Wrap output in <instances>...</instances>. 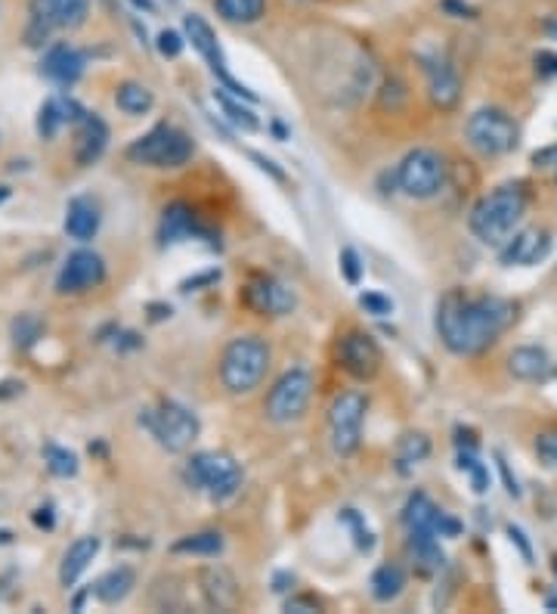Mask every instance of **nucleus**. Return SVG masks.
I'll return each mask as SVG.
<instances>
[{
	"instance_id": "f257e3e1",
	"label": "nucleus",
	"mask_w": 557,
	"mask_h": 614,
	"mask_svg": "<svg viewBox=\"0 0 557 614\" xmlns=\"http://www.w3.org/2000/svg\"><path fill=\"white\" fill-rule=\"evenodd\" d=\"M517 320V305L498 295H474L450 289L437 305V332L458 357H477L493 348L498 335Z\"/></svg>"
},
{
	"instance_id": "f03ea898",
	"label": "nucleus",
	"mask_w": 557,
	"mask_h": 614,
	"mask_svg": "<svg viewBox=\"0 0 557 614\" xmlns=\"http://www.w3.org/2000/svg\"><path fill=\"white\" fill-rule=\"evenodd\" d=\"M523 215H527V190L520 183H505L477 199L468 215V227L483 245L502 248L517 233Z\"/></svg>"
},
{
	"instance_id": "7ed1b4c3",
	"label": "nucleus",
	"mask_w": 557,
	"mask_h": 614,
	"mask_svg": "<svg viewBox=\"0 0 557 614\" xmlns=\"http://www.w3.org/2000/svg\"><path fill=\"white\" fill-rule=\"evenodd\" d=\"M270 370V348L258 335H238L226 345L220 360V382L230 395L255 392Z\"/></svg>"
},
{
	"instance_id": "20e7f679",
	"label": "nucleus",
	"mask_w": 557,
	"mask_h": 614,
	"mask_svg": "<svg viewBox=\"0 0 557 614\" xmlns=\"http://www.w3.org/2000/svg\"><path fill=\"white\" fill-rule=\"evenodd\" d=\"M186 484L205 494L211 503H226L242 490V469L238 462L223 450H202L183 469Z\"/></svg>"
},
{
	"instance_id": "39448f33",
	"label": "nucleus",
	"mask_w": 557,
	"mask_h": 614,
	"mask_svg": "<svg viewBox=\"0 0 557 614\" xmlns=\"http://www.w3.org/2000/svg\"><path fill=\"white\" fill-rule=\"evenodd\" d=\"M397 190L409 199H433L446 190L450 168L443 162V155L433 153L428 146H418L412 153L403 155V162L393 171Z\"/></svg>"
},
{
	"instance_id": "423d86ee",
	"label": "nucleus",
	"mask_w": 557,
	"mask_h": 614,
	"mask_svg": "<svg viewBox=\"0 0 557 614\" xmlns=\"http://www.w3.org/2000/svg\"><path fill=\"white\" fill-rule=\"evenodd\" d=\"M140 422L150 428V435L168 453H183V450H190L198 438V432H202V425H198V417H195L190 407H183V404H177V400H158L155 407L150 410H143V417Z\"/></svg>"
},
{
	"instance_id": "0eeeda50",
	"label": "nucleus",
	"mask_w": 557,
	"mask_h": 614,
	"mask_svg": "<svg viewBox=\"0 0 557 614\" xmlns=\"http://www.w3.org/2000/svg\"><path fill=\"white\" fill-rule=\"evenodd\" d=\"M195 146L190 133L173 125H155L150 133L133 140L128 146V158L146 168H180L193 158Z\"/></svg>"
},
{
	"instance_id": "6e6552de",
	"label": "nucleus",
	"mask_w": 557,
	"mask_h": 614,
	"mask_svg": "<svg viewBox=\"0 0 557 614\" xmlns=\"http://www.w3.org/2000/svg\"><path fill=\"white\" fill-rule=\"evenodd\" d=\"M465 137L474 150L487 158L495 155L515 153L517 143H520V128L517 121L505 110H495V106H483L468 115L465 121Z\"/></svg>"
},
{
	"instance_id": "1a4fd4ad",
	"label": "nucleus",
	"mask_w": 557,
	"mask_h": 614,
	"mask_svg": "<svg viewBox=\"0 0 557 614\" xmlns=\"http://www.w3.org/2000/svg\"><path fill=\"white\" fill-rule=\"evenodd\" d=\"M93 0H31L28 13V44H41L53 31H75L87 23Z\"/></svg>"
},
{
	"instance_id": "9d476101",
	"label": "nucleus",
	"mask_w": 557,
	"mask_h": 614,
	"mask_svg": "<svg viewBox=\"0 0 557 614\" xmlns=\"http://www.w3.org/2000/svg\"><path fill=\"white\" fill-rule=\"evenodd\" d=\"M368 400L360 392H341L328 407V432L338 457H353L363 444V422Z\"/></svg>"
},
{
	"instance_id": "9b49d317",
	"label": "nucleus",
	"mask_w": 557,
	"mask_h": 614,
	"mask_svg": "<svg viewBox=\"0 0 557 614\" xmlns=\"http://www.w3.org/2000/svg\"><path fill=\"white\" fill-rule=\"evenodd\" d=\"M310 397H313V375L300 370V367L288 370L267 395V419L276 422V425L298 422L310 407Z\"/></svg>"
},
{
	"instance_id": "f8f14e48",
	"label": "nucleus",
	"mask_w": 557,
	"mask_h": 614,
	"mask_svg": "<svg viewBox=\"0 0 557 614\" xmlns=\"http://www.w3.org/2000/svg\"><path fill=\"white\" fill-rule=\"evenodd\" d=\"M183 31H186V41L198 50V56L208 63V68L215 72L217 78H220V85L226 90H233L236 97H245V100H258L251 90L245 88V85H238L236 78H233V72L226 68V60H223V50H220V44H217V35L211 25L205 23L198 13H190L186 20H183Z\"/></svg>"
},
{
	"instance_id": "ddd939ff",
	"label": "nucleus",
	"mask_w": 557,
	"mask_h": 614,
	"mask_svg": "<svg viewBox=\"0 0 557 614\" xmlns=\"http://www.w3.org/2000/svg\"><path fill=\"white\" fill-rule=\"evenodd\" d=\"M106 280V261L90 252V248H78L65 258L63 270L56 277V292L60 295H81L90 292Z\"/></svg>"
},
{
	"instance_id": "4468645a",
	"label": "nucleus",
	"mask_w": 557,
	"mask_h": 614,
	"mask_svg": "<svg viewBox=\"0 0 557 614\" xmlns=\"http://www.w3.org/2000/svg\"><path fill=\"white\" fill-rule=\"evenodd\" d=\"M245 305L251 307L260 317H285L292 314L298 298L288 285L270 277V273H255L248 285H245Z\"/></svg>"
},
{
	"instance_id": "2eb2a0df",
	"label": "nucleus",
	"mask_w": 557,
	"mask_h": 614,
	"mask_svg": "<svg viewBox=\"0 0 557 614\" xmlns=\"http://www.w3.org/2000/svg\"><path fill=\"white\" fill-rule=\"evenodd\" d=\"M418 63H422L425 78H428L430 103L443 112L455 110L458 100H462V78H458L455 66L446 56H437V53L433 56H418Z\"/></svg>"
},
{
	"instance_id": "dca6fc26",
	"label": "nucleus",
	"mask_w": 557,
	"mask_h": 614,
	"mask_svg": "<svg viewBox=\"0 0 557 614\" xmlns=\"http://www.w3.org/2000/svg\"><path fill=\"white\" fill-rule=\"evenodd\" d=\"M338 360H341V367L347 373L353 375V379H375L378 370H381V348H378V342L372 338V335H365V332H347L341 338V345H338Z\"/></svg>"
},
{
	"instance_id": "f3484780",
	"label": "nucleus",
	"mask_w": 557,
	"mask_h": 614,
	"mask_svg": "<svg viewBox=\"0 0 557 614\" xmlns=\"http://www.w3.org/2000/svg\"><path fill=\"white\" fill-rule=\"evenodd\" d=\"M403 525L406 530H433L437 537H458L462 525L446 515L428 494H412L403 506Z\"/></svg>"
},
{
	"instance_id": "a211bd4d",
	"label": "nucleus",
	"mask_w": 557,
	"mask_h": 614,
	"mask_svg": "<svg viewBox=\"0 0 557 614\" xmlns=\"http://www.w3.org/2000/svg\"><path fill=\"white\" fill-rule=\"evenodd\" d=\"M552 255V236L548 230H539V227H527V230H517L511 240L502 245V264L505 267H533V264L545 261Z\"/></svg>"
},
{
	"instance_id": "6ab92c4d",
	"label": "nucleus",
	"mask_w": 557,
	"mask_h": 614,
	"mask_svg": "<svg viewBox=\"0 0 557 614\" xmlns=\"http://www.w3.org/2000/svg\"><path fill=\"white\" fill-rule=\"evenodd\" d=\"M87 56L72 44H53L41 60V72L56 85H75L85 75Z\"/></svg>"
},
{
	"instance_id": "aec40b11",
	"label": "nucleus",
	"mask_w": 557,
	"mask_h": 614,
	"mask_svg": "<svg viewBox=\"0 0 557 614\" xmlns=\"http://www.w3.org/2000/svg\"><path fill=\"white\" fill-rule=\"evenodd\" d=\"M108 146V128L106 121L93 112H85L75 121V158L78 165H93L100 155L106 153Z\"/></svg>"
},
{
	"instance_id": "412c9836",
	"label": "nucleus",
	"mask_w": 557,
	"mask_h": 614,
	"mask_svg": "<svg viewBox=\"0 0 557 614\" xmlns=\"http://www.w3.org/2000/svg\"><path fill=\"white\" fill-rule=\"evenodd\" d=\"M552 370H555L552 354L539 348V345H520L508 357V373L520 382H545Z\"/></svg>"
},
{
	"instance_id": "4be33fe9",
	"label": "nucleus",
	"mask_w": 557,
	"mask_h": 614,
	"mask_svg": "<svg viewBox=\"0 0 557 614\" xmlns=\"http://www.w3.org/2000/svg\"><path fill=\"white\" fill-rule=\"evenodd\" d=\"M100 220H103V215H100V205L93 199L75 196L65 208V233L78 242L93 240L96 230H100Z\"/></svg>"
},
{
	"instance_id": "5701e85b",
	"label": "nucleus",
	"mask_w": 557,
	"mask_h": 614,
	"mask_svg": "<svg viewBox=\"0 0 557 614\" xmlns=\"http://www.w3.org/2000/svg\"><path fill=\"white\" fill-rule=\"evenodd\" d=\"M100 537H78L72 547L65 549L63 555V565H60V580H63V587H75L78 584V577L90 568V562L100 555Z\"/></svg>"
},
{
	"instance_id": "b1692460",
	"label": "nucleus",
	"mask_w": 557,
	"mask_h": 614,
	"mask_svg": "<svg viewBox=\"0 0 557 614\" xmlns=\"http://www.w3.org/2000/svg\"><path fill=\"white\" fill-rule=\"evenodd\" d=\"M161 242L173 245V242L190 240V236H205V230L198 227L193 208L183 205V202H173L171 208H165V218H161Z\"/></svg>"
},
{
	"instance_id": "393cba45",
	"label": "nucleus",
	"mask_w": 557,
	"mask_h": 614,
	"mask_svg": "<svg viewBox=\"0 0 557 614\" xmlns=\"http://www.w3.org/2000/svg\"><path fill=\"white\" fill-rule=\"evenodd\" d=\"M202 592L208 599V605L217 612H226L238 602V590L233 574L226 568H205L202 571Z\"/></svg>"
},
{
	"instance_id": "a878e982",
	"label": "nucleus",
	"mask_w": 557,
	"mask_h": 614,
	"mask_svg": "<svg viewBox=\"0 0 557 614\" xmlns=\"http://www.w3.org/2000/svg\"><path fill=\"white\" fill-rule=\"evenodd\" d=\"M81 115H85V110H81L75 100H60V97H53V100H47L41 112H38V133H41L43 140H53L65 121H78Z\"/></svg>"
},
{
	"instance_id": "bb28decb",
	"label": "nucleus",
	"mask_w": 557,
	"mask_h": 614,
	"mask_svg": "<svg viewBox=\"0 0 557 614\" xmlns=\"http://www.w3.org/2000/svg\"><path fill=\"white\" fill-rule=\"evenodd\" d=\"M409 552L415 559V565L428 574H437L446 565V555H443V547L433 530H409Z\"/></svg>"
},
{
	"instance_id": "cd10ccee",
	"label": "nucleus",
	"mask_w": 557,
	"mask_h": 614,
	"mask_svg": "<svg viewBox=\"0 0 557 614\" xmlns=\"http://www.w3.org/2000/svg\"><path fill=\"white\" fill-rule=\"evenodd\" d=\"M133 587H137V574H133L128 565H121V568L106 571V574L93 584V596H96L103 605H118V602L128 599Z\"/></svg>"
},
{
	"instance_id": "c85d7f7f",
	"label": "nucleus",
	"mask_w": 557,
	"mask_h": 614,
	"mask_svg": "<svg viewBox=\"0 0 557 614\" xmlns=\"http://www.w3.org/2000/svg\"><path fill=\"white\" fill-rule=\"evenodd\" d=\"M217 16L230 25H255L267 16V0H215Z\"/></svg>"
},
{
	"instance_id": "c756f323",
	"label": "nucleus",
	"mask_w": 557,
	"mask_h": 614,
	"mask_svg": "<svg viewBox=\"0 0 557 614\" xmlns=\"http://www.w3.org/2000/svg\"><path fill=\"white\" fill-rule=\"evenodd\" d=\"M428 457L430 440L422 432H409V435L400 438V447H397V469H400V475H409L415 465H422Z\"/></svg>"
},
{
	"instance_id": "7c9ffc66",
	"label": "nucleus",
	"mask_w": 557,
	"mask_h": 614,
	"mask_svg": "<svg viewBox=\"0 0 557 614\" xmlns=\"http://www.w3.org/2000/svg\"><path fill=\"white\" fill-rule=\"evenodd\" d=\"M215 103L220 106V110L226 112V118L236 125V128H242V131H258L260 121L255 112L248 110V106H242V97H236L233 90L226 88H217L215 90Z\"/></svg>"
},
{
	"instance_id": "2f4dec72",
	"label": "nucleus",
	"mask_w": 557,
	"mask_h": 614,
	"mask_svg": "<svg viewBox=\"0 0 557 614\" xmlns=\"http://www.w3.org/2000/svg\"><path fill=\"white\" fill-rule=\"evenodd\" d=\"M403 590H406V571L400 565H381L372 574V596L378 602H393Z\"/></svg>"
},
{
	"instance_id": "473e14b6",
	"label": "nucleus",
	"mask_w": 557,
	"mask_h": 614,
	"mask_svg": "<svg viewBox=\"0 0 557 614\" xmlns=\"http://www.w3.org/2000/svg\"><path fill=\"white\" fill-rule=\"evenodd\" d=\"M115 106L125 112V115H146L155 106V97L150 88L137 85V81H125L121 88L115 90Z\"/></svg>"
},
{
	"instance_id": "72a5a7b5",
	"label": "nucleus",
	"mask_w": 557,
	"mask_h": 614,
	"mask_svg": "<svg viewBox=\"0 0 557 614\" xmlns=\"http://www.w3.org/2000/svg\"><path fill=\"white\" fill-rule=\"evenodd\" d=\"M173 552L177 555H220L223 552V534H217V530L190 534V537L173 543Z\"/></svg>"
},
{
	"instance_id": "f704fd0d",
	"label": "nucleus",
	"mask_w": 557,
	"mask_h": 614,
	"mask_svg": "<svg viewBox=\"0 0 557 614\" xmlns=\"http://www.w3.org/2000/svg\"><path fill=\"white\" fill-rule=\"evenodd\" d=\"M458 469L471 478V487H474V494H487L490 490V469L483 465V462L477 460V450H458Z\"/></svg>"
},
{
	"instance_id": "c9c22d12",
	"label": "nucleus",
	"mask_w": 557,
	"mask_h": 614,
	"mask_svg": "<svg viewBox=\"0 0 557 614\" xmlns=\"http://www.w3.org/2000/svg\"><path fill=\"white\" fill-rule=\"evenodd\" d=\"M43 457H47V469H50L53 475H60V478L78 475V457H75L72 450L60 447V444H47Z\"/></svg>"
},
{
	"instance_id": "e433bc0d",
	"label": "nucleus",
	"mask_w": 557,
	"mask_h": 614,
	"mask_svg": "<svg viewBox=\"0 0 557 614\" xmlns=\"http://www.w3.org/2000/svg\"><path fill=\"white\" fill-rule=\"evenodd\" d=\"M341 522L350 527V534H353V543L360 552H372L375 549V534H372V527L365 525V519L357 512V509H344L341 512Z\"/></svg>"
},
{
	"instance_id": "4c0bfd02",
	"label": "nucleus",
	"mask_w": 557,
	"mask_h": 614,
	"mask_svg": "<svg viewBox=\"0 0 557 614\" xmlns=\"http://www.w3.org/2000/svg\"><path fill=\"white\" fill-rule=\"evenodd\" d=\"M360 307L368 310L372 317H387V314H393V302L381 295V292H363L360 295Z\"/></svg>"
},
{
	"instance_id": "58836bf2",
	"label": "nucleus",
	"mask_w": 557,
	"mask_h": 614,
	"mask_svg": "<svg viewBox=\"0 0 557 614\" xmlns=\"http://www.w3.org/2000/svg\"><path fill=\"white\" fill-rule=\"evenodd\" d=\"M341 270L347 283L350 285L360 283V277H363V264H360V255H357L353 248H344L341 252Z\"/></svg>"
},
{
	"instance_id": "ea45409f",
	"label": "nucleus",
	"mask_w": 557,
	"mask_h": 614,
	"mask_svg": "<svg viewBox=\"0 0 557 614\" xmlns=\"http://www.w3.org/2000/svg\"><path fill=\"white\" fill-rule=\"evenodd\" d=\"M536 453H539V460L545 462L548 469H557V435H555V432H548V435H539Z\"/></svg>"
},
{
	"instance_id": "a19ab883",
	"label": "nucleus",
	"mask_w": 557,
	"mask_h": 614,
	"mask_svg": "<svg viewBox=\"0 0 557 614\" xmlns=\"http://www.w3.org/2000/svg\"><path fill=\"white\" fill-rule=\"evenodd\" d=\"M158 53L168 56V60H177V56L183 53V38H180L177 31H171V28L161 31V35H158Z\"/></svg>"
},
{
	"instance_id": "79ce46f5",
	"label": "nucleus",
	"mask_w": 557,
	"mask_h": 614,
	"mask_svg": "<svg viewBox=\"0 0 557 614\" xmlns=\"http://www.w3.org/2000/svg\"><path fill=\"white\" fill-rule=\"evenodd\" d=\"M38 335H41V327H38L35 317H22L16 323V345H22V348H28Z\"/></svg>"
},
{
	"instance_id": "37998d69",
	"label": "nucleus",
	"mask_w": 557,
	"mask_h": 614,
	"mask_svg": "<svg viewBox=\"0 0 557 614\" xmlns=\"http://www.w3.org/2000/svg\"><path fill=\"white\" fill-rule=\"evenodd\" d=\"M285 612L313 614V612H320V602H316V599H310V596H292V599L285 602Z\"/></svg>"
},
{
	"instance_id": "c03bdc74",
	"label": "nucleus",
	"mask_w": 557,
	"mask_h": 614,
	"mask_svg": "<svg viewBox=\"0 0 557 614\" xmlns=\"http://www.w3.org/2000/svg\"><path fill=\"white\" fill-rule=\"evenodd\" d=\"M495 462H498V472H502V478H505V487H508V494H511L515 500H520V487H517V478L511 475V469H508L505 457H502V453H495Z\"/></svg>"
},
{
	"instance_id": "a18cd8bd",
	"label": "nucleus",
	"mask_w": 557,
	"mask_h": 614,
	"mask_svg": "<svg viewBox=\"0 0 557 614\" xmlns=\"http://www.w3.org/2000/svg\"><path fill=\"white\" fill-rule=\"evenodd\" d=\"M508 537H511V543H517V547H520V552H523V559L530 562V559H533V549H530V543H527V534H523L520 527L508 525Z\"/></svg>"
},
{
	"instance_id": "49530a36",
	"label": "nucleus",
	"mask_w": 557,
	"mask_h": 614,
	"mask_svg": "<svg viewBox=\"0 0 557 614\" xmlns=\"http://www.w3.org/2000/svg\"><path fill=\"white\" fill-rule=\"evenodd\" d=\"M533 162H536L539 168H552V165H557V146H548V150H539V153L533 155Z\"/></svg>"
},
{
	"instance_id": "de8ad7c7",
	"label": "nucleus",
	"mask_w": 557,
	"mask_h": 614,
	"mask_svg": "<svg viewBox=\"0 0 557 614\" xmlns=\"http://www.w3.org/2000/svg\"><path fill=\"white\" fill-rule=\"evenodd\" d=\"M251 158L258 162V165H260V168H263V171H270V175L276 177V180H285V175L278 171V168H276V165H273V162H270V158H263V155H260V153H251Z\"/></svg>"
},
{
	"instance_id": "09e8293b",
	"label": "nucleus",
	"mask_w": 557,
	"mask_h": 614,
	"mask_svg": "<svg viewBox=\"0 0 557 614\" xmlns=\"http://www.w3.org/2000/svg\"><path fill=\"white\" fill-rule=\"evenodd\" d=\"M50 512H53L50 506H43V509H38V512H35V525L53 527V515H50Z\"/></svg>"
},
{
	"instance_id": "8fccbe9b",
	"label": "nucleus",
	"mask_w": 557,
	"mask_h": 614,
	"mask_svg": "<svg viewBox=\"0 0 557 614\" xmlns=\"http://www.w3.org/2000/svg\"><path fill=\"white\" fill-rule=\"evenodd\" d=\"M545 31H548L552 38H557V20H548V23H545Z\"/></svg>"
},
{
	"instance_id": "3c124183",
	"label": "nucleus",
	"mask_w": 557,
	"mask_h": 614,
	"mask_svg": "<svg viewBox=\"0 0 557 614\" xmlns=\"http://www.w3.org/2000/svg\"><path fill=\"white\" fill-rule=\"evenodd\" d=\"M133 3H137L140 10H155V3H152V0H133Z\"/></svg>"
},
{
	"instance_id": "603ef678",
	"label": "nucleus",
	"mask_w": 557,
	"mask_h": 614,
	"mask_svg": "<svg viewBox=\"0 0 557 614\" xmlns=\"http://www.w3.org/2000/svg\"><path fill=\"white\" fill-rule=\"evenodd\" d=\"M7 196H10V190H7V187H0V202H3Z\"/></svg>"
},
{
	"instance_id": "864d4df0",
	"label": "nucleus",
	"mask_w": 557,
	"mask_h": 614,
	"mask_svg": "<svg viewBox=\"0 0 557 614\" xmlns=\"http://www.w3.org/2000/svg\"><path fill=\"white\" fill-rule=\"evenodd\" d=\"M555 571H557V555H555Z\"/></svg>"
}]
</instances>
